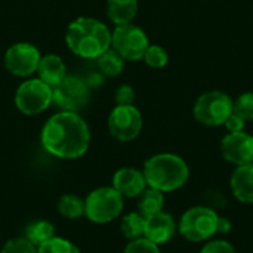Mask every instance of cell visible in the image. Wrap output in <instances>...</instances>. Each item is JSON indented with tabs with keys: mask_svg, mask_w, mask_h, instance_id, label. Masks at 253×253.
Here are the masks:
<instances>
[{
	"mask_svg": "<svg viewBox=\"0 0 253 253\" xmlns=\"http://www.w3.org/2000/svg\"><path fill=\"white\" fill-rule=\"evenodd\" d=\"M40 142L53 157L74 160L86 154L90 145V130L79 113L59 111L44 123Z\"/></svg>",
	"mask_w": 253,
	"mask_h": 253,
	"instance_id": "6da1fadb",
	"label": "cell"
},
{
	"mask_svg": "<svg viewBox=\"0 0 253 253\" xmlns=\"http://www.w3.org/2000/svg\"><path fill=\"white\" fill-rule=\"evenodd\" d=\"M65 43L74 55L84 59H96L111 47V31L99 19L80 16L70 22Z\"/></svg>",
	"mask_w": 253,
	"mask_h": 253,
	"instance_id": "7a4b0ae2",
	"label": "cell"
},
{
	"mask_svg": "<svg viewBox=\"0 0 253 253\" xmlns=\"http://www.w3.org/2000/svg\"><path fill=\"white\" fill-rule=\"evenodd\" d=\"M144 176L147 185L162 193H170L182 188L190 178L187 162L172 153L154 154L144 163Z\"/></svg>",
	"mask_w": 253,
	"mask_h": 253,
	"instance_id": "3957f363",
	"label": "cell"
},
{
	"mask_svg": "<svg viewBox=\"0 0 253 253\" xmlns=\"http://www.w3.org/2000/svg\"><path fill=\"white\" fill-rule=\"evenodd\" d=\"M125 208V197L111 185L92 190L84 199V216L93 224H110L117 219Z\"/></svg>",
	"mask_w": 253,
	"mask_h": 253,
	"instance_id": "277c9868",
	"label": "cell"
},
{
	"mask_svg": "<svg viewBox=\"0 0 253 253\" xmlns=\"http://www.w3.org/2000/svg\"><path fill=\"white\" fill-rule=\"evenodd\" d=\"M218 218L219 215L213 209L208 206H194L182 213L178 222V231L191 243L208 242L216 234Z\"/></svg>",
	"mask_w": 253,
	"mask_h": 253,
	"instance_id": "5b68a950",
	"label": "cell"
},
{
	"mask_svg": "<svg viewBox=\"0 0 253 253\" xmlns=\"http://www.w3.org/2000/svg\"><path fill=\"white\" fill-rule=\"evenodd\" d=\"M234 101L222 90H209L202 93L193 107L194 119L209 127L222 126L233 113Z\"/></svg>",
	"mask_w": 253,
	"mask_h": 253,
	"instance_id": "8992f818",
	"label": "cell"
},
{
	"mask_svg": "<svg viewBox=\"0 0 253 253\" xmlns=\"http://www.w3.org/2000/svg\"><path fill=\"white\" fill-rule=\"evenodd\" d=\"M148 46L150 40L145 31L132 22L116 25L111 31V47L125 61H141Z\"/></svg>",
	"mask_w": 253,
	"mask_h": 253,
	"instance_id": "52a82bcc",
	"label": "cell"
},
{
	"mask_svg": "<svg viewBox=\"0 0 253 253\" xmlns=\"http://www.w3.org/2000/svg\"><path fill=\"white\" fill-rule=\"evenodd\" d=\"M53 90L49 84L37 79H28L21 83L15 92V105L25 116H37L52 104Z\"/></svg>",
	"mask_w": 253,
	"mask_h": 253,
	"instance_id": "ba28073f",
	"label": "cell"
},
{
	"mask_svg": "<svg viewBox=\"0 0 253 253\" xmlns=\"http://www.w3.org/2000/svg\"><path fill=\"white\" fill-rule=\"evenodd\" d=\"M52 104L59 107L61 111L79 113L86 108L90 101V92L86 80L76 74H67L59 84L52 87Z\"/></svg>",
	"mask_w": 253,
	"mask_h": 253,
	"instance_id": "9c48e42d",
	"label": "cell"
},
{
	"mask_svg": "<svg viewBox=\"0 0 253 253\" xmlns=\"http://www.w3.org/2000/svg\"><path fill=\"white\" fill-rule=\"evenodd\" d=\"M144 120L141 111L132 105H116L108 116V130L120 142L136 139L142 130Z\"/></svg>",
	"mask_w": 253,
	"mask_h": 253,
	"instance_id": "30bf717a",
	"label": "cell"
},
{
	"mask_svg": "<svg viewBox=\"0 0 253 253\" xmlns=\"http://www.w3.org/2000/svg\"><path fill=\"white\" fill-rule=\"evenodd\" d=\"M40 58L42 55L34 44L19 42L7 47L4 53V67L16 77H28L37 71Z\"/></svg>",
	"mask_w": 253,
	"mask_h": 253,
	"instance_id": "8fae6325",
	"label": "cell"
},
{
	"mask_svg": "<svg viewBox=\"0 0 253 253\" xmlns=\"http://www.w3.org/2000/svg\"><path fill=\"white\" fill-rule=\"evenodd\" d=\"M221 154L234 166L253 163V136L245 130L227 133L221 141Z\"/></svg>",
	"mask_w": 253,
	"mask_h": 253,
	"instance_id": "7c38bea8",
	"label": "cell"
},
{
	"mask_svg": "<svg viewBox=\"0 0 253 253\" xmlns=\"http://www.w3.org/2000/svg\"><path fill=\"white\" fill-rule=\"evenodd\" d=\"M111 187L125 199H138L148 185L142 170L136 168H120L113 175Z\"/></svg>",
	"mask_w": 253,
	"mask_h": 253,
	"instance_id": "4fadbf2b",
	"label": "cell"
},
{
	"mask_svg": "<svg viewBox=\"0 0 253 253\" xmlns=\"http://www.w3.org/2000/svg\"><path fill=\"white\" fill-rule=\"evenodd\" d=\"M176 230H178V225L173 216L162 211L156 215L145 218L144 237L156 243L157 246H162L172 240Z\"/></svg>",
	"mask_w": 253,
	"mask_h": 253,
	"instance_id": "5bb4252c",
	"label": "cell"
},
{
	"mask_svg": "<svg viewBox=\"0 0 253 253\" xmlns=\"http://www.w3.org/2000/svg\"><path fill=\"white\" fill-rule=\"evenodd\" d=\"M230 187L240 203H253V163L236 166L230 178Z\"/></svg>",
	"mask_w": 253,
	"mask_h": 253,
	"instance_id": "9a60e30c",
	"label": "cell"
},
{
	"mask_svg": "<svg viewBox=\"0 0 253 253\" xmlns=\"http://www.w3.org/2000/svg\"><path fill=\"white\" fill-rule=\"evenodd\" d=\"M37 74L42 82H44L50 87H55L65 79L67 65L59 55L49 53V55H44L40 58V62L37 67Z\"/></svg>",
	"mask_w": 253,
	"mask_h": 253,
	"instance_id": "2e32d148",
	"label": "cell"
},
{
	"mask_svg": "<svg viewBox=\"0 0 253 253\" xmlns=\"http://www.w3.org/2000/svg\"><path fill=\"white\" fill-rule=\"evenodd\" d=\"M136 12L138 0H107V15L116 25L132 22Z\"/></svg>",
	"mask_w": 253,
	"mask_h": 253,
	"instance_id": "e0dca14e",
	"label": "cell"
},
{
	"mask_svg": "<svg viewBox=\"0 0 253 253\" xmlns=\"http://www.w3.org/2000/svg\"><path fill=\"white\" fill-rule=\"evenodd\" d=\"M165 206V193L147 187L142 194L138 197V211L144 218H148L151 215H156L163 211Z\"/></svg>",
	"mask_w": 253,
	"mask_h": 253,
	"instance_id": "ac0fdd59",
	"label": "cell"
},
{
	"mask_svg": "<svg viewBox=\"0 0 253 253\" xmlns=\"http://www.w3.org/2000/svg\"><path fill=\"white\" fill-rule=\"evenodd\" d=\"M56 209L58 213L65 219H80L82 216H84V199L73 193L64 194L59 197Z\"/></svg>",
	"mask_w": 253,
	"mask_h": 253,
	"instance_id": "d6986e66",
	"label": "cell"
},
{
	"mask_svg": "<svg viewBox=\"0 0 253 253\" xmlns=\"http://www.w3.org/2000/svg\"><path fill=\"white\" fill-rule=\"evenodd\" d=\"M24 237L30 243H33L36 248H39L44 242L55 237V227L52 222H49L46 219H37V221H33L31 224H28V227L25 228Z\"/></svg>",
	"mask_w": 253,
	"mask_h": 253,
	"instance_id": "ffe728a7",
	"label": "cell"
},
{
	"mask_svg": "<svg viewBox=\"0 0 253 253\" xmlns=\"http://www.w3.org/2000/svg\"><path fill=\"white\" fill-rule=\"evenodd\" d=\"M144 228H145V218L139 212H130L125 215L120 221V231L125 239L135 240L139 237H144Z\"/></svg>",
	"mask_w": 253,
	"mask_h": 253,
	"instance_id": "44dd1931",
	"label": "cell"
},
{
	"mask_svg": "<svg viewBox=\"0 0 253 253\" xmlns=\"http://www.w3.org/2000/svg\"><path fill=\"white\" fill-rule=\"evenodd\" d=\"M96 61H98V67H99L101 73L108 77L120 76L125 68V59L113 47L105 50L101 56H98Z\"/></svg>",
	"mask_w": 253,
	"mask_h": 253,
	"instance_id": "7402d4cb",
	"label": "cell"
},
{
	"mask_svg": "<svg viewBox=\"0 0 253 253\" xmlns=\"http://www.w3.org/2000/svg\"><path fill=\"white\" fill-rule=\"evenodd\" d=\"M37 253H82L80 249L64 237H52L37 248Z\"/></svg>",
	"mask_w": 253,
	"mask_h": 253,
	"instance_id": "603a6c76",
	"label": "cell"
},
{
	"mask_svg": "<svg viewBox=\"0 0 253 253\" xmlns=\"http://www.w3.org/2000/svg\"><path fill=\"white\" fill-rule=\"evenodd\" d=\"M233 113L245 122H253V92H243L233 104Z\"/></svg>",
	"mask_w": 253,
	"mask_h": 253,
	"instance_id": "cb8c5ba5",
	"label": "cell"
},
{
	"mask_svg": "<svg viewBox=\"0 0 253 253\" xmlns=\"http://www.w3.org/2000/svg\"><path fill=\"white\" fill-rule=\"evenodd\" d=\"M142 59L151 68H163V67H166L168 61H169V55H168V52L162 46H159V44H150L147 47Z\"/></svg>",
	"mask_w": 253,
	"mask_h": 253,
	"instance_id": "d4e9b609",
	"label": "cell"
},
{
	"mask_svg": "<svg viewBox=\"0 0 253 253\" xmlns=\"http://www.w3.org/2000/svg\"><path fill=\"white\" fill-rule=\"evenodd\" d=\"M0 253H37V248L25 237H15L3 245Z\"/></svg>",
	"mask_w": 253,
	"mask_h": 253,
	"instance_id": "484cf974",
	"label": "cell"
},
{
	"mask_svg": "<svg viewBox=\"0 0 253 253\" xmlns=\"http://www.w3.org/2000/svg\"><path fill=\"white\" fill-rule=\"evenodd\" d=\"M123 253H160V246H157L156 243L150 242L145 237H139L135 240H130Z\"/></svg>",
	"mask_w": 253,
	"mask_h": 253,
	"instance_id": "4316f807",
	"label": "cell"
},
{
	"mask_svg": "<svg viewBox=\"0 0 253 253\" xmlns=\"http://www.w3.org/2000/svg\"><path fill=\"white\" fill-rule=\"evenodd\" d=\"M200 253H236V248L227 240H211L203 245Z\"/></svg>",
	"mask_w": 253,
	"mask_h": 253,
	"instance_id": "83f0119b",
	"label": "cell"
},
{
	"mask_svg": "<svg viewBox=\"0 0 253 253\" xmlns=\"http://www.w3.org/2000/svg\"><path fill=\"white\" fill-rule=\"evenodd\" d=\"M114 99L117 105H132L135 101V89L129 84H122L116 90Z\"/></svg>",
	"mask_w": 253,
	"mask_h": 253,
	"instance_id": "f1b7e54d",
	"label": "cell"
},
{
	"mask_svg": "<svg viewBox=\"0 0 253 253\" xmlns=\"http://www.w3.org/2000/svg\"><path fill=\"white\" fill-rule=\"evenodd\" d=\"M222 126H225V129L228 130V133H236V132H243L245 130L246 122L240 116H237L236 113H231Z\"/></svg>",
	"mask_w": 253,
	"mask_h": 253,
	"instance_id": "f546056e",
	"label": "cell"
},
{
	"mask_svg": "<svg viewBox=\"0 0 253 253\" xmlns=\"http://www.w3.org/2000/svg\"><path fill=\"white\" fill-rule=\"evenodd\" d=\"M233 228V224L228 218L225 216H219L218 218V225H216V233H221V234H227L230 233Z\"/></svg>",
	"mask_w": 253,
	"mask_h": 253,
	"instance_id": "4dcf8cb0",
	"label": "cell"
}]
</instances>
